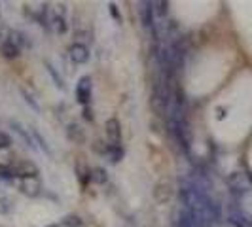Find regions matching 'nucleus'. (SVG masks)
<instances>
[{"label":"nucleus","instance_id":"nucleus-1","mask_svg":"<svg viewBox=\"0 0 252 227\" xmlns=\"http://www.w3.org/2000/svg\"><path fill=\"white\" fill-rule=\"evenodd\" d=\"M104 133H106V140L110 146H118L122 148V125L118 119H108L104 123Z\"/></svg>","mask_w":252,"mask_h":227},{"label":"nucleus","instance_id":"nucleus-2","mask_svg":"<svg viewBox=\"0 0 252 227\" xmlns=\"http://www.w3.org/2000/svg\"><path fill=\"white\" fill-rule=\"evenodd\" d=\"M76 97L82 104H88L91 99V78L86 76L76 84Z\"/></svg>","mask_w":252,"mask_h":227},{"label":"nucleus","instance_id":"nucleus-3","mask_svg":"<svg viewBox=\"0 0 252 227\" xmlns=\"http://www.w3.org/2000/svg\"><path fill=\"white\" fill-rule=\"evenodd\" d=\"M70 57H72L74 63H88L89 50L84 44H74V46L70 48Z\"/></svg>","mask_w":252,"mask_h":227},{"label":"nucleus","instance_id":"nucleus-4","mask_svg":"<svg viewBox=\"0 0 252 227\" xmlns=\"http://www.w3.org/2000/svg\"><path fill=\"white\" fill-rule=\"evenodd\" d=\"M154 197H156V201L158 202H167L171 201V197H173V189L169 184H158L156 189H154Z\"/></svg>","mask_w":252,"mask_h":227},{"label":"nucleus","instance_id":"nucleus-5","mask_svg":"<svg viewBox=\"0 0 252 227\" xmlns=\"http://www.w3.org/2000/svg\"><path fill=\"white\" fill-rule=\"evenodd\" d=\"M66 135H68V140H72L76 144H82L84 140H86V133H84V129L80 125H68L66 129Z\"/></svg>","mask_w":252,"mask_h":227},{"label":"nucleus","instance_id":"nucleus-6","mask_svg":"<svg viewBox=\"0 0 252 227\" xmlns=\"http://www.w3.org/2000/svg\"><path fill=\"white\" fill-rule=\"evenodd\" d=\"M46 66H48V72H50V74L53 76V78H55V85H57V87H61V89H63V87H64L63 78H61V76H57V74H55V68H53V66H51L50 63H46Z\"/></svg>","mask_w":252,"mask_h":227}]
</instances>
